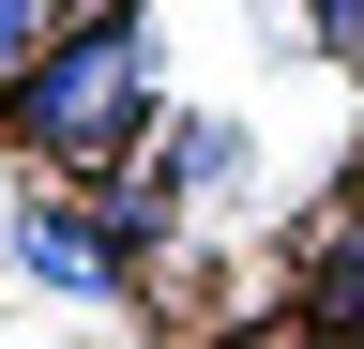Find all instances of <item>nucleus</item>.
Instances as JSON below:
<instances>
[{"label":"nucleus","instance_id":"nucleus-1","mask_svg":"<svg viewBox=\"0 0 364 349\" xmlns=\"http://www.w3.org/2000/svg\"><path fill=\"white\" fill-rule=\"evenodd\" d=\"M0 107H16V137H31V152L107 167V152L136 137V107H152V31H136L122 0H107V16H76V31H46V61H31Z\"/></svg>","mask_w":364,"mask_h":349},{"label":"nucleus","instance_id":"nucleus-4","mask_svg":"<svg viewBox=\"0 0 364 349\" xmlns=\"http://www.w3.org/2000/svg\"><path fill=\"white\" fill-rule=\"evenodd\" d=\"M46 31H61V16H46V0H0V92H16V76L46 61Z\"/></svg>","mask_w":364,"mask_h":349},{"label":"nucleus","instance_id":"nucleus-5","mask_svg":"<svg viewBox=\"0 0 364 349\" xmlns=\"http://www.w3.org/2000/svg\"><path fill=\"white\" fill-rule=\"evenodd\" d=\"M46 16H107V0H46Z\"/></svg>","mask_w":364,"mask_h":349},{"label":"nucleus","instance_id":"nucleus-2","mask_svg":"<svg viewBox=\"0 0 364 349\" xmlns=\"http://www.w3.org/2000/svg\"><path fill=\"white\" fill-rule=\"evenodd\" d=\"M16 258L46 289H122V243H107V213H31L16 228Z\"/></svg>","mask_w":364,"mask_h":349},{"label":"nucleus","instance_id":"nucleus-3","mask_svg":"<svg viewBox=\"0 0 364 349\" xmlns=\"http://www.w3.org/2000/svg\"><path fill=\"white\" fill-rule=\"evenodd\" d=\"M304 319H318V334H364V213L304 258Z\"/></svg>","mask_w":364,"mask_h":349}]
</instances>
